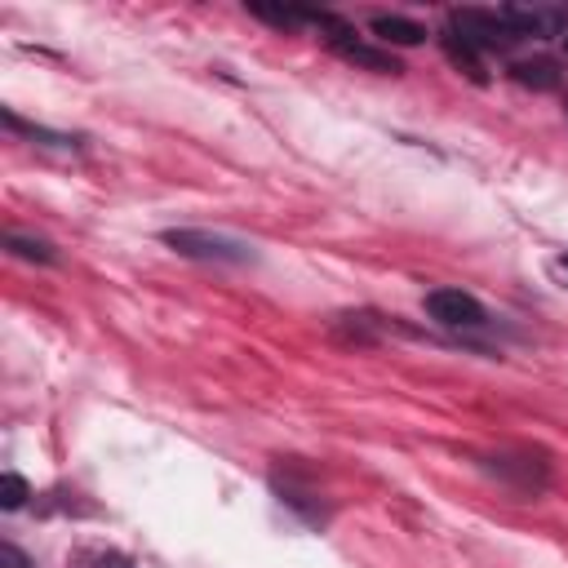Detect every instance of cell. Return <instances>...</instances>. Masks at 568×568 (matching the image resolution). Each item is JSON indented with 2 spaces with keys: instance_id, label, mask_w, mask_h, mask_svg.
<instances>
[{
  "instance_id": "7c38bea8",
  "label": "cell",
  "mask_w": 568,
  "mask_h": 568,
  "mask_svg": "<svg viewBox=\"0 0 568 568\" xmlns=\"http://www.w3.org/2000/svg\"><path fill=\"white\" fill-rule=\"evenodd\" d=\"M564 275H568V257H564Z\"/></svg>"
},
{
  "instance_id": "52a82bcc",
  "label": "cell",
  "mask_w": 568,
  "mask_h": 568,
  "mask_svg": "<svg viewBox=\"0 0 568 568\" xmlns=\"http://www.w3.org/2000/svg\"><path fill=\"white\" fill-rule=\"evenodd\" d=\"M510 75H515L519 84H528V89H555V84H559V71H555V62H546V58L515 62V67H510Z\"/></svg>"
},
{
  "instance_id": "5b68a950",
  "label": "cell",
  "mask_w": 568,
  "mask_h": 568,
  "mask_svg": "<svg viewBox=\"0 0 568 568\" xmlns=\"http://www.w3.org/2000/svg\"><path fill=\"white\" fill-rule=\"evenodd\" d=\"M373 36L386 40V44H422L426 40V27H417L408 18H395V13H377L373 18Z\"/></svg>"
},
{
  "instance_id": "6da1fadb",
  "label": "cell",
  "mask_w": 568,
  "mask_h": 568,
  "mask_svg": "<svg viewBox=\"0 0 568 568\" xmlns=\"http://www.w3.org/2000/svg\"><path fill=\"white\" fill-rule=\"evenodd\" d=\"M320 27L328 31L324 40H328V49H333L337 58H346V62H355V67H364V71H377V75H399V62H395L386 49H377V44L359 40L346 22H337V18H328V13H320Z\"/></svg>"
},
{
  "instance_id": "3957f363",
  "label": "cell",
  "mask_w": 568,
  "mask_h": 568,
  "mask_svg": "<svg viewBox=\"0 0 568 568\" xmlns=\"http://www.w3.org/2000/svg\"><path fill=\"white\" fill-rule=\"evenodd\" d=\"M164 244H173L186 257H204V262H253V244L209 235V231H169Z\"/></svg>"
},
{
  "instance_id": "4fadbf2b",
  "label": "cell",
  "mask_w": 568,
  "mask_h": 568,
  "mask_svg": "<svg viewBox=\"0 0 568 568\" xmlns=\"http://www.w3.org/2000/svg\"><path fill=\"white\" fill-rule=\"evenodd\" d=\"M564 40H568V36H564Z\"/></svg>"
},
{
  "instance_id": "8fae6325",
  "label": "cell",
  "mask_w": 568,
  "mask_h": 568,
  "mask_svg": "<svg viewBox=\"0 0 568 568\" xmlns=\"http://www.w3.org/2000/svg\"><path fill=\"white\" fill-rule=\"evenodd\" d=\"M102 568H129V564H124V559H115V555H106V559H102Z\"/></svg>"
},
{
  "instance_id": "8992f818",
  "label": "cell",
  "mask_w": 568,
  "mask_h": 568,
  "mask_svg": "<svg viewBox=\"0 0 568 568\" xmlns=\"http://www.w3.org/2000/svg\"><path fill=\"white\" fill-rule=\"evenodd\" d=\"M444 53H448V62H453V67H462V71H466L475 84H484V80H488V75H484V62H479V53H475L466 40H457L453 31L444 36Z\"/></svg>"
},
{
  "instance_id": "9c48e42d",
  "label": "cell",
  "mask_w": 568,
  "mask_h": 568,
  "mask_svg": "<svg viewBox=\"0 0 568 568\" xmlns=\"http://www.w3.org/2000/svg\"><path fill=\"white\" fill-rule=\"evenodd\" d=\"M4 244H9V248H13L18 257H36V262H53V248H49V244H40V240H22V235H9Z\"/></svg>"
},
{
  "instance_id": "7a4b0ae2",
  "label": "cell",
  "mask_w": 568,
  "mask_h": 568,
  "mask_svg": "<svg viewBox=\"0 0 568 568\" xmlns=\"http://www.w3.org/2000/svg\"><path fill=\"white\" fill-rule=\"evenodd\" d=\"M448 22H453V36L466 40L475 53H479V49H510V44L519 40V36L510 31V22H506L501 13H493V9H453Z\"/></svg>"
},
{
  "instance_id": "ba28073f",
  "label": "cell",
  "mask_w": 568,
  "mask_h": 568,
  "mask_svg": "<svg viewBox=\"0 0 568 568\" xmlns=\"http://www.w3.org/2000/svg\"><path fill=\"white\" fill-rule=\"evenodd\" d=\"M27 497H31V493H27V479H22V475H13V470L0 475V506H4V510H18Z\"/></svg>"
},
{
  "instance_id": "277c9868",
  "label": "cell",
  "mask_w": 568,
  "mask_h": 568,
  "mask_svg": "<svg viewBox=\"0 0 568 568\" xmlns=\"http://www.w3.org/2000/svg\"><path fill=\"white\" fill-rule=\"evenodd\" d=\"M426 315L435 324H448V328H475V324H484V306L470 293H462V288H430L426 293Z\"/></svg>"
},
{
  "instance_id": "30bf717a",
  "label": "cell",
  "mask_w": 568,
  "mask_h": 568,
  "mask_svg": "<svg viewBox=\"0 0 568 568\" xmlns=\"http://www.w3.org/2000/svg\"><path fill=\"white\" fill-rule=\"evenodd\" d=\"M0 568H31L18 546H0Z\"/></svg>"
}]
</instances>
